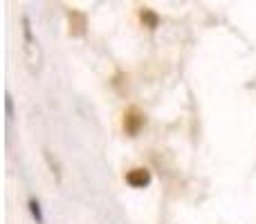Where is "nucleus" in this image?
Listing matches in <instances>:
<instances>
[{"label":"nucleus","mask_w":256,"mask_h":224,"mask_svg":"<svg viewBox=\"0 0 256 224\" xmlns=\"http://www.w3.org/2000/svg\"><path fill=\"white\" fill-rule=\"evenodd\" d=\"M86 27H88V18H86V13L72 9V11L68 13V31H70V36H84Z\"/></svg>","instance_id":"obj_2"},{"label":"nucleus","mask_w":256,"mask_h":224,"mask_svg":"<svg viewBox=\"0 0 256 224\" xmlns=\"http://www.w3.org/2000/svg\"><path fill=\"white\" fill-rule=\"evenodd\" d=\"M126 182L132 189H144L150 184V171L148 168H132L126 173Z\"/></svg>","instance_id":"obj_3"},{"label":"nucleus","mask_w":256,"mask_h":224,"mask_svg":"<svg viewBox=\"0 0 256 224\" xmlns=\"http://www.w3.org/2000/svg\"><path fill=\"white\" fill-rule=\"evenodd\" d=\"M45 157H48L50 166H52V173H56V180H61V171H58V164H56V159L52 162V153H50V150H45Z\"/></svg>","instance_id":"obj_6"},{"label":"nucleus","mask_w":256,"mask_h":224,"mask_svg":"<svg viewBox=\"0 0 256 224\" xmlns=\"http://www.w3.org/2000/svg\"><path fill=\"white\" fill-rule=\"evenodd\" d=\"M142 126H144V114H142L137 108H128L124 112V130L126 135L135 137L137 132L142 130Z\"/></svg>","instance_id":"obj_1"},{"label":"nucleus","mask_w":256,"mask_h":224,"mask_svg":"<svg viewBox=\"0 0 256 224\" xmlns=\"http://www.w3.org/2000/svg\"><path fill=\"white\" fill-rule=\"evenodd\" d=\"M30 209H32V213H34L36 222H38V224H43V216H40V204L36 202V200H30Z\"/></svg>","instance_id":"obj_5"},{"label":"nucleus","mask_w":256,"mask_h":224,"mask_svg":"<svg viewBox=\"0 0 256 224\" xmlns=\"http://www.w3.org/2000/svg\"><path fill=\"white\" fill-rule=\"evenodd\" d=\"M142 22H144L148 29H155L158 22H160V18H158V13L150 11V9H142Z\"/></svg>","instance_id":"obj_4"}]
</instances>
